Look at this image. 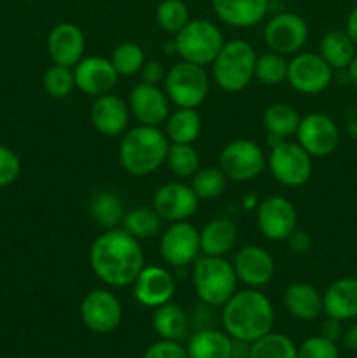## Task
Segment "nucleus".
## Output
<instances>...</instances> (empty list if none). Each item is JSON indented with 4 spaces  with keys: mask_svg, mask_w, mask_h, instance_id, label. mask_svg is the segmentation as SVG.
<instances>
[{
    "mask_svg": "<svg viewBox=\"0 0 357 358\" xmlns=\"http://www.w3.org/2000/svg\"><path fill=\"white\" fill-rule=\"evenodd\" d=\"M189 9L184 0H161L156 9V21L163 31L177 35L189 23Z\"/></svg>",
    "mask_w": 357,
    "mask_h": 358,
    "instance_id": "38",
    "label": "nucleus"
},
{
    "mask_svg": "<svg viewBox=\"0 0 357 358\" xmlns=\"http://www.w3.org/2000/svg\"><path fill=\"white\" fill-rule=\"evenodd\" d=\"M170 143H195L202 133V117L196 108H178L164 121Z\"/></svg>",
    "mask_w": 357,
    "mask_h": 358,
    "instance_id": "31",
    "label": "nucleus"
},
{
    "mask_svg": "<svg viewBox=\"0 0 357 358\" xmlns=\"http://www.w3.org/2000/svg\"><path fill=\"white\" fill-rule=\"evenodd\" d=\"M111 62L119 76H135L146 63V52L135 42H122L112 51Z\"/></svg>",
    "mask_w": 357,
    "mask_h": 358,
    "instance_id": "39",
    "label": "nucleus"
},
{
    "mask_svg": "<svg viewBox=\"0 0 357 358\" xmlns=\"http://www.w3.org/2000/svg\"><path fill=\"white\" fill-rule=\"evenodd\" d=\"M300 121L301 115L289 103H273L262 114V124H265L268 135L280 136V138L296 135Z\"/></svg>",
    "mask_w": 357,
    "mask_h": 358,
    "instance_id": "32",
    "label": "nucleus"
},
{
    "mask_svg": "<svg viewBox=\"0 0 357 358\" xmlns=\"http://www.w3.org/2000/svg\"><path fill=\"white\" fill-rule=\"evenodd\" d=\"M247 358H298V346L280 332H268L248 346Z\"/></svg>",
    "mask_w": 357,
    "mask_h": 358,
    "instance_id": "34",
    "label": "nucleus"
},
{
    "mask_svg": "<svg viewBox=\"0 0 357 358\" xmlns=\"http://www.w3.org/2000/svg\"><path fill=\"white\" fill-rule=\"evenodd\" d=\"M80 320L97 334H111L121 325L122 306L115 294L105 289H94L84 296L79 306Z\"/></svg>",
    "mask_w": 357,
    "mask_h": 358,
    "instance_id": "11",
    "label": "nucleus"
},
{
    "mask_svg": "<svg viewBox=\"0 0 357 358\" xmlns=\"http://www.w3.org/2000/svg\"><path fill=\"white\" fill-rule=\"evenodd\" d=\"M219 168L227 180L251 182L265 171L266 156L255 142L238 138L220 150Z\"/></svg>",
    "mask_w": 357,
    "mask_h": 358,
    "instance_id": "9",
    "label": "nucleus"
},
{
    "mask_svg": "<svg viewBox=\"0 0 357 358\" xmlns=\"http://www.w3.org/2000/svg\"><path fill=\"white\" fill-rule=\"evenodd\" d=\"M238 241V227L230 219H212L200 231V248L203 255L224 257Z\"/></svg>",
    "mask_w": 357,
    "mask_h": 358,
    "instance_id": "27",
    "label": "nucleus"
},
{
    "mask_svg": "<svg viewBox=\"0 0 357 358\" xmlns=\"http://www.w3.org/2000/svg\"><path fill=\"white\" fill-rule=\"evenodd\" d=\"M255 49L247 41L224 42L212 62L214 83L226 93H240L254 79Z\"/></svg>",
    "mask_w": 357,
    "mask_h": 358,
    "instance_id": "5",
    "label": "nucleus"
},
{
    "mask_svg": "<svg viewBox=\"0 0 357 358\" xmlns=\"http://www.w3.org/2000/svg\"><path fill=\"white\" fill-rule=\"evenodd\" d=\"M175 177L189 178L200 170V156L192 143H170L167 152V161Z\"/></svg>",
    "mask_w": 357,
    "mask_h": 358,
    "instance_id": "35",
    "label": "nucleus"
},
{
    "mask_svg": "<svg viewBox=\"0 0 357 358\" xmlns=\"http://www.w3.org/2000/svg\"><path fill=\"white\" fill-rule=\"evenodd\" d=\"M175 294V278L161 266H144L133 282V297L144 308H156L170 303Z\"/></svg>",
    "mask_w": 357,
    "mask_h": 358,
    "instance_id": "17",
    "label": "nucleus"
},
{
    "mask_svg": "<svg viewBox=\"0 0 357 358\" xmlns=\"http://www.w3.org/2000/svg\"><path fill=\"white\" fill-rule=\"evenodd\" d=\"M130 114L144 126L160 128L170 115V100L160 86L140 83L130 91Z\"/></svg>",
    "mask_w": 357,
    "mask_h": 358,
    "instance_id": "19",
    "label": "nucleus"
},
{
    "mask_svg": "<svg viewBox=\"0 0 357 358\" xmlns=\"http://www.w3.org/2000/svg\"><path fill=\"white\" fill-rule=\"evenodd\" d=\"M140 241L122 227L107 229L91 243L90 266L94 276L105 285L121 289L133 285L144 268Z\"/></svg>",
    "mask_w": 357,
    "mask_h": 358,
    "instance_id": "1",
    "label": "nucleus"
},
{
    "mask_svg": "<svg viewBox=\"0 0 357 358\" xmlns=\"http://www.w3.org/2000/svg\"><path fill=\"white\" fill-rule=\"evenodd\" d=\"M189 358H233L234 339L217 329H200L188 338L186 346Z\"/></svg>",
    "mask_w": 357,
    "mask_h": 358,
    "instance_id": "25",
    "label": "nucleus"
},
{
    "mask_svg": "<svg viewBox=\"0 0 357 358\" xmlns=\"http://www.w3.org/2000/svg\"><path fill=\"white\" fill-rule=\"evenodd\" d=\"M84 49H86V38L77 24L62 21L49 31L48 55L56 65L74 69L84 58Z\"/></svg>",
    "mask_w": 357,
    "mask_h": 358,
    "instance_id": "21",
    "label": "nucleus"
},
{
    "mask_svg": "<svg viewBox=\"0 0 357 358\" xmlns=\"http://www.w3.org/2000/svg\"><path fill=\"white\" fill-rule=\"evenodd\" d=\"M200 231L188 220L170 222L160 240V254L174 268H186L198 259Z\"/></svg>",
    "mask_w": 357,
    "mask_h": 358,
    "instance_id": "14",
    "label": "nucleus"
},
{
    "mask_svg": "<svg viewBox=\"0 0 357 358\" xmlns=\"http://www.w3.org/2000/svg\"><path fill=\"white\" fill-rule=\"evenodd\" d=\"M238 282L251 289H259L272 282L275 275V261L266 248L259 245H245L237 252L233 261Z\"/></svg>",
    "mask_w": 357,
    "mask_h": 358,
    "instance_id": "20",
    "label": "nucleus"
},
{
    "mask_svg": "<svg viewBox=\"0 0 357 358\" xmlns=\"http://www.w3.org/2000/svg\"><path fill=\"white\" fill-rule=\"evenodd\" d=\"M175 52L184 62L206 66L216 59L224 45L223 31L209 20H189V23L175 35Z\"/></svg>",
    "mask_w": 357,
    "mask_h": 358,
    "instance_id": "7",
    "label": "nucleus"
},
{
    "mask_svg": "<svg viewBox=\"0 0 357 358\" xmlns=\"http://www.w3.org/2000/svg\"><path fill=\"white\" fill-rule=\"evenodd\" d=\"M119 73L115 72L111 59L104 56H88L74 66L76 87L88 96H102L112 93L118 84Z\"/></svg>",
    "mask_w": 357,
    "mask_h": 358,
    "instance_id": "18",
    "label": "nucleus"
},
{
    "mask_svg": "<svg viewBox=\"0 0 357 358\" xmlns=\"http://www.w3.org/2000/svg\"><path fill=\"white\" fill-rule=\"evenodd\" d=\"M227 184L226 175L219 166L200 168L191 177V187L198 199H216L224 192Z\"/></svg>",
    "mask_w": 357,
    "mask_h": 358,
    "instance_id": "37",
    "label": "nucleus"
},
{
    "mask_svg": "<svg viewBox=\"0 0 357 358\" xmlns=\"http://www.w3.org/2000/svg\"><path fill=\"white\" fill-rule=\"evenodd\" d=\"M345 31L349 34V37L352 38L354 44L357 45V7L349 14V17H346V30Z\"/></svg>",
    "mask_w": 357,
    "mask_h": 358,
    "instance_id": "48",
    "label": "nucleus"
},
{
    "mask_svg": "<svg viewBox=\"0 0 357 358\" xmlns=\"http://www.w3.org/2000/svg\"><path fill=\"white\" fill-rule=\"evenodd\" d=\"M284 306L298 320H315L324 313L322 296L314 285L304 282L293 283L284 292Z\"/></svg>",
    "mask_w": 357,
    "mask_h": 358,
    "instance_id": "26",
    "label": "nucleus"
},
{
    "mask_svg": "<svg viewBox=\"0 0 357 358\" xmlns=\"http://www.w3.org/2000/svg\"><path fill=\"white\" fill-rule=\"evenodd\" d=\"M164 93L178 108H198L210 91V77L205 66L181 59L167 70Z\"/></svg>",
    "mask_w": 357,
    "mask_h": 358,
    "instance_id": "6",
    "label": "nucleus"
},
{
    "mask_svg": "<svg viewBox=\"0 0 357 358\" xmlns=\"http://www.w3.org/2000/svg\"><path fill=\"white\" fill-rule=\"evenodd\" d=\"M198 203L200 199L191 185L182 182H168L154 192L153 208L167 222H178L195 215Z\"/></svg>",
    "mask_w": 357,
    "mask_h": 358,
    "instance_id": "16",
    "label": "nucleus"
},
{
    "mask_svg": "<svg viewBox=\"0 0 357 358\" xmlns=\"http://www.w3.org/2000/svg\"><path fill=\"white\" fill-rule=\"evenodd\" d=\"M90 215L98 226L105 227V229H114L122 224L125 219V203H122L121 196L114 191H98L97 194L91 196L90 199Z\"/></svg>",
    "mask_w": 357,
    "mask_h": 358,
    "instance_id": "29",
    "label": "nucleus"
},
{
    "mask_svg": "<svg viewBox=\"0 0 357 358\" xmlns=\"http://www.w3.org/2000/svg\"><path fill=\"white\" fill-rule=\"evenodd\" d=\"M346 72H349V79L357 86V55H356V58L352 59V63L349 65Z\"/></svg>",
    "mask_w": 357,
    "mask_h": 358,
    "instance_id": "49",
    "label": "nucleus"
},
{
    "mask_svg": "<svg viewBox=\"0 0 357 358\" xmlns=\"http://www.w3.org/2000/svg\"><path fill=\"white\" fill-rule=\"evenodd\" d=\"M161 222H163V219L158 215L156 210L149 208V206H139V208H133L125 213L122 229L139 241H142L160 234Z\"/></svg>",
    "mask_w": 357,
    "mask_h": 358,
    "instance_id": "33",
    "label": "nucleus"
},
{
    "mask_svg": "<svg viewBox=\"0 0 357 358\" xmlns=\"http://www.w3.org/2000/svg\"><path fill=\"white\" fill-rule=\"evenodd\" d=\"M268 7L270 0H212L217 20L234 28H251L261 23Z\"/></svg>",
    "mask_w": 357,
    "mask_h": 358,
    "instance_id": "23",
    "label": "nucleus"
},
{
    "mask_svg": "<svg viewBox=\"0 0 357 358\" xmlns=\"http://www.w3.org/2000/svg\"><path fill=\"white\" fill-rule=\"evenodd\" d=\"M140 77H142V83L153 84V86H160L164 80V76H167V70L161 65L158 59H150V62L144 63L142 70H140Z\"/></svg>",
    "mask_w": 357,
    "mask_h": 358,
    "instance_id": "44",
    "label": "nucleus"
},
{
    "mask_svg": "<svg viewBox=\"0 0 357 358\" xmlns=\"http://www.w3.org/2000/svg\"><path fill=\"white\" fill-rule=\"evenodd\" d=\"M192 285L200 303L210 308H223L237 292L238 278L233 262L212 255L196 259L192 268Z\"/></svg>",
    "mask_w": 357,
    "mask_h": 358,
    "instance_id": "4",
    "label": "nucleus"
},
{
    "mask_svg": "<svg viewBox=\"0 0 357 358\" xmlns=\"http://www.w3.org/2000/svg\"><path fill=\"white\" fill-rule=\"evenodd\" d=\"M224 332L234 341L252 345L259 338L272 332L275 311L268 296L258 289L237 290L223 306L220 313Z\"/></svg>",
    "mask_w": 357,
    "mask_h": 358,
    "instance_id": "2",
    "label": "nucleus"
},
{
    "mask_svg": "<svg viewBox=\"0 0 357 358\" xmlns=\"http://www.w3.org/2000/svg\"><path fill=\"white\" fill-rule=\"evenodd\" d=\"M93 128L104 136H119L130 122V107L118 94H102L94 98L90 110Z\"/></svg>",
    "mask_w": 357,
    "mask_h": 358,
    "instance_id": "22",
    "label": "nucleus"
},
{
    "mask_svg": "<svg viewBox=\"0 0 357 358\" xmlns=\"http://www.w3.org/2000/svg\"><path fill=\"white\" fill-rule=\"evenodd\" d=\"M42 84H44V91L51 98H56V100L66 98L72 93L74 87H76L74 69L52 63V65L46 70Z\"/></svg>",
    "mask_w": 357,
    "mask_h": 358,
    "instance_id": "40",
    "label": "nucleus"
},
{
    "mask_svg": "<svg viewBox=\"0 0 357 358\" xmlns=\"http://www.w3.org/2000/svg\"><path fill=\"white\" fill-rule=\"evenodd\" d=\"M287 66L286 56L268 51L255 58L254 77L266 86H279L287 80Z\"/></svg>",
    "mask_w": 357,
    "mask_h": 358,
    "instance_id": "36",
    "label": "nucleus"
},
{
    "mask_svg": "<svg viewBox=\"0 0 357 358\" xmlns=\"http://www.w3.org/2000/svg\"><path fill=\"white\" fill-rule=\"evenodd\" d=\"M21 173V161L13 149L0 145V187L14 184Z\"/></svg>",
    "mask_w": 357,
    "mask_h": 358,
    "instance_id": "42",
    "label": "nucleus"
},
{
    "mask_svg": "<svg viewBox=\"0 0 357 358\" xmlns=\"http://www.w3.org/2000/svg\"><path fill=\"white\" fill-rule=\"evenodd\" d=\"M342 345H343V348L349 350V352L357 353V322L356 324L350 325L346 331H343Z\"/></svg>",
    "mask_w": 357,
    "mask_h": 358,
    "instance_id": "47",
    "label": "nucleus"
},
{
    "mask_svg": "<svg viewBox=\"0 0 357 358\" xmlns=\"http://www.w3.org/2000/svg\"><path fill=\"white\" fill-rule=\"evenodd\" d=\"M153 327L161 339L181 343L189 338L191 317L184 308L170 301V303L154 310Z\"/></svg>",
    "mask_w": 357,
    "mask_h": 358,
    "instance_id": "28",
    "label": "nucleus"
},
{
    "mask_svg": "<svg viewBox=\"0 0 357 358\" xmlns=\"http://www.w3.org/2000/svg\"><path fill=\"white\" fill-rule=\"evenodd\" d=\"M332 69L317 52H296L289 59L287 80L294 91L301 94H318L329 87Z\"/></svg>",
    "mask_w": 357,
    "mask_h": 358,
    "instance_id": "10",
    "label": "nucleus"
},
{
    "mask_svg": "<svg viewBox=\"0 0 357 358\" xmlns=\"http://www.w3.org/2000/svg\"><path fill=\"white\" fill-rule=\"evenodd\" d=\"M296 138L312 157H326L335 152L338 147L340 131L336 122L329 115L314 112L301 117L296 129Z\"/></svg>",
    "mask_w": 357,
    "mask_h": 358,
    "instance_id": "15",
    "label": "nucleus"
},
{
    "mask_svg": "<svg viewBox=\"0 0 357 358\" xmlns=\"http://www.w3.org/2000/svg\"><path fill=\"white\" fill-rule=\"evenodd\" d=\"M144 358H189L184 346L177 341H168V339H160L144 353Z\"/></svg>",
    "mask_w": 357,
    "mask_h": 358,
    "instance_id": "43",
    "label": "nucleus"
},
{
    "mask_svg": "<svg viewBox=\"0 0 357 358\" xmlns=\"http://www.w3.org/2000/svg\"><path fill=\"white\" fill-rule=\"evenodd\" d=\"M298 358H340V350L336 343L322 336H312L298 346Z\"/></svg>",
    "mask_w": 357,
    "mask_h": 358,
    "instance_id": "41",
    "label": "nucleus"
},
{
    "mask_svg": "<svg viewBox=\"0 0 357 358\" xmlns=\"http://www.w3.org/2000/svg\"><path fill=\"white\" fill-rule=\"evenodd\" d=\"M356 48L352 38L346 31L332 30L322 37L321 52L318 55L326 59L332 70H346L352 59L356 58Z\"/></svg>",
    "mask_w": 357,
    "mask_h": 358,
    "instance_id": "30",
    "label": "nucleus"
},
{
    "mask_svg": "<svg viewBox=\"0 0 357 358\" xmlns=\"http://www.w3.org/2000/svg\"><path fill=\"white\" fill-rule=\"evenodd\" d=\"M170 142L156 126L139 124L125 133L119 143V163L133 177H146L167 161Z\"/></svg>",
    "mask_w": 357,
    "mask_h": 358,
    "instance_id": "3",
    "label": "nucleus"
},
{
    "mask_svg": "<svg viewBox=\"0 0 357 358\" xmlns=\"http://www.w3.org/2000/svg\"><path fill=\"white\" fill-rule=\"evenodd\" d=\"M266 166L272 177L286 187L304 185L310 180L314 170L310 154L298 142H287V140L270 149Z\"/></svg>",
    "mask_w": 357,
    "mask_h": 358,
    "instance_id": "8",
    "label": "nucleus"
},
{
    "mask_svg": "<svg viewBox=\"0 0 357 358\" xmlns=\"http://www.w3.org/2000/svg\"><path fill=\"white\" fill-rule=\"evenodd\" d=\"M326 317L340 322L352 320L357 317V278H338L326 289L322 296Z\"/></svg>",
    "mask_w": 357,
    "mask_h": 358,
    "instance_id": "24",
    "label": "nucleus"
},
{
    "mask_svg": "<svg viewBox=\"0 0 357 358\" xmlns=\"http://www.w3.org/2000/svg\"><path fill=\"white\" fill-rule=\"evenodd\" d=\"M342 324H343V322L336 320V318L328 317V320L322 322L321 334H318V336H322V338L329 339V341H332V343L340 341V339H342V336H343Z\"/></svg>",
    "mask_w": 357,
    "mask_h": 358,
    "instance_id": "46",
    "label": "nucleus"
},
{
    "mask_svg": "<svg viewBox=\"0 0 357 358\" xmlns=\"http://www.w3.org/2000/svg\"><path fill=\"white\" fill-rule=\"evenodd\" d=\"M308 41V24L300 14L279 13L266 23L265 42L270 51L289 56L303 49Z\"/></svg>",
    "mask_w": 357,
    "mask_h": 358,
    "instance_id": "13",
    "label": "nucleus"
},
{
    "mask_svg": "<svg viewBox=\"0 0 357 358\" xmlns=\"http://www.w3.org/2000/svg\"><path fill=\"white\" fill-rule=\"evenodd\" d=\"M287 243H289V248L294 252V254H308L312 248V238L310 234L304 233V231H294L289 238H287Z\"/></svg>",
    "mask_w": 357,
    "mask_h": 358,
    "instance_id": "45",
    "label": "nucleus"
},
{
    "mask_svg": "<svg viewBox=\"0 0 357 358\" xmlns=\"http://www.w3.org/2000/svg\"><path fill=\"white\" fill-rule=\"evenodd\" d=\"M255 224L265 238L284 241L296 231L298 212L284 196H268L255 206Z\"/></svg>",
    "mask_w": 357,
    "mask_h": 358,
    "instance_id": "12",
    "label": "nucleus"
}]
</instances>
